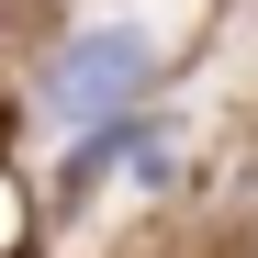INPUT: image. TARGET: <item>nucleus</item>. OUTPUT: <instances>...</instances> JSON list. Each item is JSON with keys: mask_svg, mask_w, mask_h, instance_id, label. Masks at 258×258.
Segmentation results:
<instances>
[{"mask_svg": "<svg viewBox=\"0 0 258 258\" xmlns=\"http://www.w3.org/2000/svg\"><path fill=\"white\" fill-rule=\"evenodd\" d=\"M146 79H157V34L90 23V34L45 68V112H56V123H101V112H123V101H146Z\"/></svg>", "mask_w": 258, "mask_h": 258, "instance_id": "nucleus-1", "label": "nucleus"}]
</instances>
